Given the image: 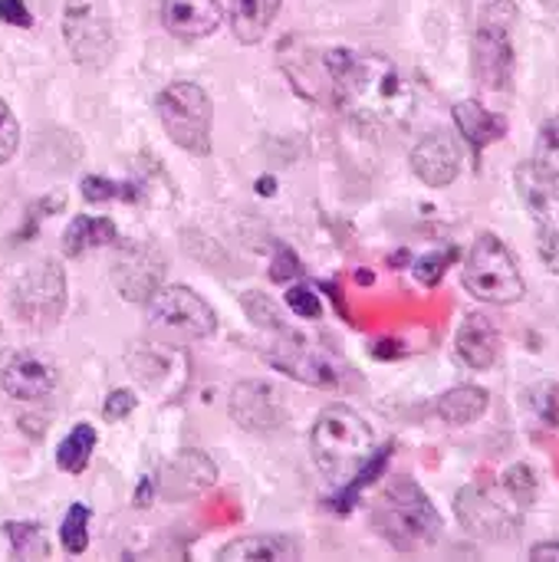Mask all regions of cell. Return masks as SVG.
<instances>
[{"instance_id":"6da1fadb","label":"cell","mask_w":559,"mask_h":562,"mask_svg":"<svg viewBox=\"0 0 559 562\" xmlns=\"http://www.w3.org/2000/svg\"><path fill=\"white\" fill-rule=\"evenodd\" d=\"M326 69L339 105L362 122H402L412 112V92L395 63L353 49H329Z\"/></svg>"},{"instance_id":"7a4b0ae2","label":"cell","mask_w":559,"mask_h":562,"mask_svg":"<svg viewBox=\"0 0 559 562\" xmlns=\"http://www.w3.org/2000/svg\"><path fill=\"white\" fill-rule=\"evenodd\" d=\"M310 448L323 477L343 487L349 497L359 487H366L389 461V448L376 451V435L369 422L346 405H333L320 412L310 435Z\"/></svg>"},{"instance_id":"3957f363","label":"cell","mask_w":559,"mask_h":562,"mask_svg":"<svg viewBox=\"0 0 559 562\" xmlns=\"http://www.w3.org/2000/svg\"><path fill=\"white\" fill-rule=\"evenodd\" d=\"M376 530L402 553L432 547L441 533V517L425 491L412 477H399L389 484L376 507Z\"/></svg>"},{"instance_id":"277c9868","label":"cell","mask_w":559,"mask_h":562,"mask_svg":"<svg viewBox=\"0 0 559 562\" xmlns=\"http://www.w3.org/2000/svg\"><path fill=\"white\" fill-rule=\"evenodd\" d=\"M517 7L511 0H491L478 16L474 33V72L484 89H507L514 76V26H517Z\"/></svg>"},{"instance_id":"5b68a950","label":"cell","mask_w":559,"mask_h":562,"mask_svg":"<svg viewBox=\"0 0 559 562\" xmlns=\"http://www.w3.org/2000/svg\"><path fill=\"white\" fill-rule=\"evenodd\" d=\"M465 286L474 300L491 306H511L524 296V277L507 250V244L494 234H481L465 263Z\"/></svg>"},{"instance_id":"8992f818","label":"cell","mask_w":559,"mask_h":562,"mask_svg":"<svg viewBox=\"0 0 559 562\" xmlns=\"http://www.w3.org/2000/svg\"><path fill=\"white\" fill-rule=\"evenodd\" d=\"M148 329L168 342H198L217 333L214 310L188 286H158L145 306Z\"/></svg>"},{"instance_id":"52a82bcc","label":"cell","mask_w":559,"mask_h":562,"mask_svg":"<svg viewBox=\"0 0 559 562\" xmlns=\"http://www.w3.org/2000/svg\"><path fill=\"white\" fill-rule=\"evenodd\" d=\"M158 115L178 148L191 155L211 151V99L198 82H171L168 89H161Z\"/></svg>"},{"instance_id":"ba28073f","label":"cell","mask_w":559,"mask_h":562,"mask_svg":"<svg viewBox=\"0 0 559 562\" xmlns=\"http://www.w3.org/2000/svg\"><path fill=\"white\" fill-rule=\"evenodd\" d=\"M63 36H66L72 59L86 69H102L112 59L115 33H112V16L102 0H66Z\"/></svg>"},{"instance_id":"9c48e42d","label":"cell","mask_w":559,"mask_h":562,"mask_svg":"<svg viewBox=\"0 0 559 562\" xmlns=\"http://www.w3.org/2000/svg\"><path fill=\"white\" fill-rule=\"evenodd\" d=\"M517 191L537 224V250L544 263L559 273V178L524 161L517 168Z\"/></svg>"},{"instance_id":"30bf717a","label":"cell","mask_w":559,"mask_h":562,"mask_svg":"<svg viewBox=\"0 0 559 562\" xmlns=\"http://www.w3.org/2000/svg\"><path fill=\"white\" fill-rule=\"evenodd\" d=\"M270 366L280 369L283 375L303 382V385H316V389H336L339 385V369L329 356H323L316 346H310L300 333H287V326L280 329L277 342L270 346Z\"/></svg>"},{"instance_id":"8fae6325","label":"cell","mask_w":559,"mask_h":562,"mask_svg":"<svg viewBox=\"0 0 559 562\" xmlns=\"http://www.w3.org/2000/svg\"><path fill=\"white\" fill-rule=\"evenodd\" d=\"M66 306V277L56 260L36 263L16 286V310L30 323H53Z\"/></svg>"},{"instance_id":"7c38bea8","label":"cell","mask_w":559,"mask_h":562,"mask_svg":"<svg viewBox=\"0 0 559 562\" xmlns=\"http://www.w3.org/2000/svg\"><path fill=\"white\" fill-rule=\"evenodd\" d=\"M458 520L468 533L481 537V540H511L521 533V520L511 517L501 504H494L488 494H481L478 487H468L458 494L455 501Z\"/></svg>"},{"instance_id":"4fadbf2b","label":"cell","mask_w":559,"mask_h":562,"mask_svg":"<svg viewBox=\"0 0 559 562\" xmlns=\"http://www.w3.org/2000/svg\"><path fill=\"white\" fill-rule=\"evenodd\" d=\"M231 415L247 431H277L283 425V405L264 382H244L231 395Z\"/></svg>"},{"instance_id":"5bb4252c","label":"cell","mask_w":559,"mask_h":562,"mask_svg":"<svg viewBox=\"0 0 559 562\" xmlns=\"http://www.w3.org/2000/svg\"><path fill=\"white\" fill-rule=\"evenodd\" d=\"M412 171L428 184V188H448L458 175H461V151L458 145L435 132L425 135L415 148H412Z\"/></svg>"},{"instance_id":"9a60e30c","label":"cell","mask_w":559,"mask_h":562,"mask_svg":"<svg viewBox=\"0 0 559 562\" xmlns=\"http://www.w3.org/2000/svg\"><path fill=\"white\" fill-rule=\"evenodd\" d=\"M161 23L178 40H201L224 23V7L217 0H165Z\"/></svg>"},{"instance_id":"2e32d148","label":"cell","mask_w":559,"mask_h":562,"mask_svg":"<svg viewBox=\"0 0 559 562\" xmlns=\"http://www.w3.org/2000/svg\"><path fill=\"white\" fill-rule=\"evenodd\" d=\"M0 385H3V392L10 398L36 402V398H46L56 389V369L46 359H36V356H13L0 372Z\"/></svg>"},{"instance_id":"e0dca14e","label":"cell","mask_w":559,"mask_h":562,"mask_svg":"<svg viewBox=\"0 0 559 562\" xmlns=\"http://www.w3.org/2000/svg\"><path fill=\"white\" fill-rule=\"evenodd\" d=\"M455 349H458V359L465 366H471V369H491L501 359V333H497V326L484 313H471L458 326Z\"/></svg>"},{"instance_id":"ac0fdd59","label":"cell","mask_w":559,"mask_h":562,"mask_svg":"<svg viewBox=\"0 0 559 562\" xmlns=\"http://www.w3.org/2000/svg\"><path fill=\"white\" fill-rule=\"evenodd\" d=\"M300 560V547L290 537H244L217 553V562H290Z\"/></svg>"},{"instance_id":"d6986e66","label":"cell","mask_w":559,"mask_h":562,"mask_svg":"<svg viewBox=\"0 0 559 562\" xmlns=\"http://www.w3.org/2000/svg\"><path fill=\"white\" fill-rule=\"evenodd\" d=\"M165 273V263L155 260V254L148 250H135V254H125L115 267V280H119V290L128 296V300H148L155 290H158V280Z\"/></svg>"},{"instance_id":"ffe728a7","label":"cell","mask_w":559,"mask_h":562,"mask_svg":"<svg viewBox=\"0 0 559 562\" xmlns=\"http://www.w3.org/2000/svg\"><path fill=\"white\" fill-rule=\"evenodd\" d=\"M455 125H458V132L465 135V142H468L474 151L488 148L491 142H501L504 132H507L504 115L488 112L481 102H458V105H455Z\"/></svg>"},{"instance_id":"44dd1931","label":"cell","mask_w":559,"mask_h":562,"mask_svg":"<svg viewBox=\"0 0 559 562\" xmlns=\"http://www.w3.org/2000/svg\"><path fill=\"white\" fill-rule=\"evenodd\" d=\"M488 405H491V395L481 385H458L438 398L435 412L448 425H474L488 412Z\"/></svg>"},{"instance_id":"7402d4cb","label":"cell","mask_w":559,"mask_h":562,"mask_svg":"<svg viewBox=\"0 0 559 562\" xmlns=\"http://www.w3.org/2000/svg\"><path fill=\"white\" fill-rule=\"evenodd\" d=\"M277 10H280V0H234V13H231L234 36L241 43H260Z\"/></svg>"},{"instance_id":"603a6c76","label":"cell","mask_w":559,"mask_h":562,"mask_svg":"<svg viewBox=\"0 0 559 562\" xmlns=\"http://www.w3.org/2000/svg\"><path fill=\"white\" fill-rule=\"evenodd\" d=\"M115 240V224L109 217H76L66 234H63V254L66 257H82L92 247H105Z\"/></svg>"},{"instance_id":"cb8c5ba5","label":"cell","mask_w":559,"mask_h":562,"mask_svg":"<svg viewBox=\"0 0 559 562\" xmlns=\"http://www.w3.org/2000/svg\"><path fill=\"white\" fill-rule=\"evenodd\" d=\"M92 448H96V428L92 425H76L56 448V464L66 471V474H79L89 458H92Z\"/></svg>"},{"instance_id":"d4e9b609","label":"cell","mask_w":559,"mask_h":562,"mask_svg":"<svg viewBox=\"0 0 559 562\" xmlns=\"http://www.w3.org/2000/svg\"><path fill=\"white\" fill-rule=\"evenodd\" d=\"M89 517H92L89 507H82V504L69 507V514H66V520L59 527V543H63V550L69 557L86 553V547H89Z\"/></svg>"},{"instance_id":"484cf974","label":"cell","mask_w":559,"mask_h":562,"mask_svg":"<svg viewBox=\"0 0 559 562\" xmlns=\"http://www.w3.org/2000/svg\"><path fill=\"white\" fill-rule=\"evenodd\" d=\"M7 537H10V547H13L16 560H43V557H49L46 537H43V530L36 524H7Z\"/></svg>"},{"instance_id":"4316f807","label":"cell","mask_w":559,"mask_h":562,"mask_svg":"<svg viewBox=\"0 0 559 562\" xmlns=\"http://www.w3.org/2000/svg\"><path fill=\"white\" fill-rule=\"evenodd\" d=\"M540 171L559 178V115L547 119L537 132V148H534V158H530Z\"/></svg>"},{"instance_id":"83f0119b","label":"cell","mask_w":559,"mask_h":562,"mask_svg":"<svg viewBox=\"0 0 559 562\" xmlns=\"http://www.w3.org/2000/svg\"><path fill=\"white\" fill-rule=\"evenodd\" d=\"M241 303H244L250 323H257L260 329H273V333L283 329V319H280V313H277V306H273L264 293H244Z\"/></svg>"},{"instance_id":"f1b7e54d","label":"cell","mask_w":559,"mask_h":562,"mask_svg":"<svg viewBox=\"0 0 559 562\" xmlns=\"http://www.w3.org/2000/svg\"><path fill=\"white\" fill-rule=\"evenodd\" d=\"M451 260H455V250H445V254H425V257H418V260H415L412 273H415V280H418L422 286H438V283H441V277H445V270L451 267Z\"/></svg>"},{"instance_id":"f546056e","label":"cell","mask_w":559,"mask_h":562,"mask_svg":"<svg viewBox=\"0 0 559 562\" xmlns=\"http://www.w3.org/2000/svg\"><path fill=\"white\" fill-rule=\"evenodd\" d=\"M504 487L511 491V497L514 501H521L524 507H530L534 504V497H537V477H534V471L527 468V464H514V468H507V474H504Z\"/></svg>"},{"instance_id":"4dcf8cb0","label":"cell","mask_w":559,"mask_h":562,"mask_svg":"<svg viewBox=\"0 0 559 562\" xmlns=\"http://www.w3.org/2000/svg\"><path fill=\"white\" fill-rule=\"evenodd\" d=\"M20 148V125L10 112V105L0 99V165L10 161Z\"/></svg>"},{"instance_id":"1f68e13d","label":"cell","mask_w":559,"mask_h":562,"mask_svg":"<svg viewBox=\"0 0 559 562\" xmlns=\"http://www.w3.org/2000/svg\"><path fill=\"white\" fill-rule=\"evenodd\" d=\"M79 191H82V198H86V201H92V204H99V201H109V198L122 194V188H119V184H112L109 178H99V175L82 178Z\"/></svg>"},{"instance_id":"d6a6232c","label":"cell","mask_w":559,"mask_h":562,"mask_svg":"<svg viewBox=\"0 0 559 562\" xmlns=\"http://www.w3.org/2000/svg\"><path fill=\"white\" fill-rule=\"evenodd\" d=\"M287 303H290L300 316H306V319H316V316L323 313L320 296H316L313 290H306V286H293V290L287 293Z\"/></svg>"},{"instance_id":"836d02e7","label":"cell","mask_w":559,"mask_h":562,"mask_svg":"<svg viewBox=\"0 0 559 562\" xmlns=\"http://www.w3.org/2000/svg\"><path fill=\"white\" fill-rule=\"evenodd\" d=\"M132 408H135V395H132L128 389H115V392L105 398V408H102V412H105L109 422H122Z\"/></svg>"},{"instance_id":"e575fe53","label":"cell","mask_w":559,"mask_h":562,"mask_svg":"<svg viewBox=\"0 0 559 562\" xmlns=\"http://www.w3.org/2000/svg\"><path fill=\"white\" fill-rule=\"evenodd\" d=\"M0 20H7L13 26H30L33 23V16L23 7V0H0Z\"/></svg>"},{"instance_id":"d590c367","label":"cell","mask_w":559,"mask_h":562,"mask_svg":"<svg viewBox=\"0 0 559 562\" xmlns=\"http://www.w3.org/2000/svg\"><path fill=\"white\" fill-rule=\"evenodd\" d=\"M293 273H300V263H297V257H293V254H287V250H283V254L277 257V263L270 267V277H273L277 283H283V280H290Z\"/></svg>"},{"instance_id":"8d00e7d4","label":"cell","mask_w":559,"mask_h":562,"mask_svg":"<svg viewBox=\"0 0 559 562\" xmlns=\"http://www.w3.org/2000/svg\"><path fill=\"white\" fill-rule=\"evenodd\" d=\"M530 560L534 562H559V543H540L530 550Z\"/></svg>"},{"instance_id":"74e56055","label":"cell","mask_w":559,"mask_h":562,"mask_svg":"<svg viewBox=\"0 0 559 562\" xmlns=\"http://www.w3.org/2000/svg\"><path fill=\"white\" fill-rule=\"evenodd\" d=\"M540 3H544V7H547L550 13H557V16H559V0H540Z\"/></svg>"},{"instance_id":"f35d334b","label":"cell","mask_w":559,"mask_h":562,"mask_svg":"<svg viewBox=\"0 0 559 562\" xmlns=\"http://www.w3.org/2000/svg\"><path fill=\"white\" fill-rule=\"evenodd\" d=\"M257 191H260V194H270V191H273V181H260Z\"/></svg>"}]
</instances>
